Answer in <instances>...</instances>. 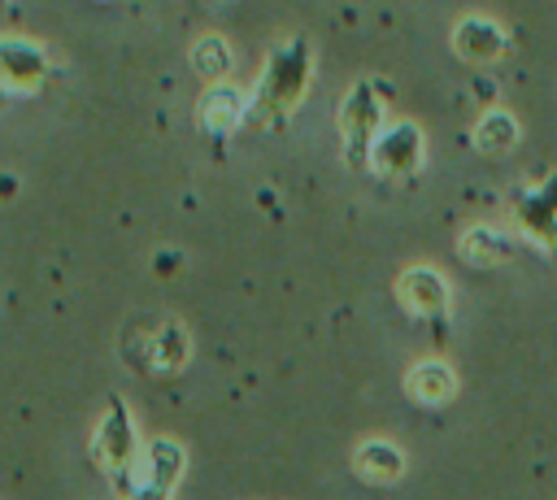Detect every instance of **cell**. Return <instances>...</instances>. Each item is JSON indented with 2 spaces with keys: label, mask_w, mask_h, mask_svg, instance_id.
<instances>
[{
  "label": "cell",
  "mask_w": 557,
  "mask_h": 500,
  "mask_svg": "<svg viewBox=\"0 0 557 500\" xmlns=\"http://www.w3.org/2000/svg\"><path fill=\"white\" fill-rule=\"evenodd\" d=\"M178 474H183V448L174 439H152L148 452H144V478H152V483L174 491Z\"/></svg>",
  "instance_id": "13"
},
{
  "label": "cell",
  "mask_w": 557,
  "mask_h": 500,
  "mask_svg": "<svg viewBox=\"0 0 557 500\" xmlns=\"http://www.w3.org/2000/svg\"><path fill=\"white\" fill-rule=\"evenodd\" d=\"M453 48H457V57H466V61H474V65H492V61L505 57L509 39H505V30H500L496 22L466 17V22L453 30Z\"/></svg>",
  "instance_id": "9"
},
{
  "label": "cell",
  "mask_w": 557,
  "mask_h": 500,
  "mask_svg": "<svg viewBox=\"0 0 557 500\" xmlns=\"http://www.w3.org/2000/svg\"><path fill=\"white\" fill-rule=\"evenodd\" d=\"M305 83H309V43L292 39V43L274 48V57L261 74V87H257V109L265 117H283L300 100Z\"/></svg>",
  "instance_id": "1"
},
{
  "label": "cell",
  "mask_w": 557,
  "mask_h": 500,
  "mask_svg": "<svg viewBox=\"0 0 557 500\" xmlns=\"http://www.w3.org/2000/svg\"><path fill=\"white\" fill-rule=\"evenodd\" d=\"M196 117H200V126L226 135V130H235L239 117H244V96H239L235 87H209L205 100H200V109H196Z\"/></svg>",
  "instance_id": "12"
},
{
  "label": "cell",
  "mask_w": 557,
  "mask_h": 500,
  "mask_svg": "<svg viewBox=\"0 0 557 500\" xmlns=\"http://www.w3.org/2000/svg\"><path fill=\"white\" fill-rule=\"evenodd\" d=\"M474 143L483 148V152H505V148H513L518 143V122L509 117V113H487L483 122H479V130H474Z\"/></svg>",
  "instance_id": "15"
},
{
  "label": "cell",
  "mask_w": 557,
  "mask_h": 500,
  "mask_svg": "<svg viewBox=\"0 0 557 500\" xmlns=\"http://www.w3.org/2000/svg\"><path fill=\"white\" fill-rule=\"evenodd\" d=\"M461 257H470V261H479V265H496V261L513 257V243H509L505 235H496V230L474 226V230H466V239H461Z\"/></svg>",
  "instance_id": "14"
},
{
  "label": "cell",
  "mask_w": 557,
  "mask_h": 500,
  "mask_svg": "<svg viewBox=\"0 0 557 500\" xmlns=\"http://www.w3.org/2000/svg\"><path fill=\"white\" fill-rule=\"evenodd\" d=\"M191 61H196V70H200L205 78H218V74H226V70H231V48H226V39H222V35H209V39H200V43H196Z\"/></svg>",
  "instance_id": "16"
},
{
  "label": "cell",
  "mask_w": 557,
  "mask_h": 500,
  "mask_svg": "<svg viewBox=\"0 0 557 500\" xmlns=\"http://www.w3.org/2000/svg\"><path fill=\"white\" fill-rule=\"evenodd\" d=\"M518 217H522V226L557 257V174L544 183V187H535V191H518Z\"/></svg>",
  "instance_id": "7"
},
{
  "label": "cell",
  "mask_w": 557,
  "mask_h": 500,
  "mask_svg": "<svg viewBox=\"0 0 557 500\" xmlns=\"http://www.w3.org/2000/svg\"><path fill=\"white\" fill-rule=\"evenodd\" d=\"M352 470L366 478V483H396L405 474V452L387 439H366L357 452H352Z\"/></svg>",
  "instance_id": "11"
},
{
  "label": "cell",
  "mask_w": 557,
  "mask_h": 500,
  "mask_svg": "<svg viewBox=\"0 0 557 500\" xmlns=\"http://www.w3.org/2000/svg\"><path fill=\"white\" fill-rule=\"evenodd\" d=\"M405 391H409L418 404L435 409V404L453 400V391H457V374H453L444 361H418V365L409 370V378H405Z\"/></svg>",
  "instance_id": "10"
},
{
  "label": "cell",
  "mask_w": 557,
  "mask_h": 500,
  "mask_svg": "<svg viewBox=\"0 0 557 500\" xmlns=\"http://www.w3.org/2000/svg\"><path fill=\"white\" fill-rule=\"evenodd\" d=\"M139 339H144L139 352H126L131 365H139V370H148V374H157V378L183 370V361H187V326H183V322L161 317L157 330H144Z\"/></svg>",
  "instance_id": "4"
},
{
  "label": "cell",
  "mask_w": 557,
  "mask_h": 500,
  "mask_svg": "<svg viewBox=\"0 0 557 500\" xmlns=\"http://www.w3.org/2000/svg\"><path fill=\"white\" fill-rule=\"evenodd\" d=\"M374 91V83H357L352 87V96L344 100V109H339V126H344V157L352 161V165H361L366 157H370V148H374V130H379V122H383V100L379 96H370Z\"/></svg>",
  "instance_id": "3"
},
{
  "label": "cell",
  "mask_w": 557,
  "mask_h": 500,
  "mask_svg": "<svg viewBox=\"0 0 557 500\" xmlns=\"http://www.w3.org/2000/svg\"><path fill=\"white\" fill-rule=\"evenodd\" d=\"M126 500H170V487H161L152 478H139L135 487H126Z\"/></svg>",
  "instance_id": "17"
},
{
  "label": "cell",
  "mask_w": 557,
  "mask_h": 500,
  "mask_svg": "<svg viewBox=\"0 0 557 500\" xmlns=\"http://www.w3.org/2000/svg\"><path fill=\"white\" fill-rule=\"evenodd\" d=\"M370 161H374L383 174H409V170H418V161H422V135H418L409 122H405V126H392V130H383V135L374 139Z\"/></svg>",
  "instance_id": "8"
},
{
  "label": "cell",
  "mask_w": 557,
  "mask_h": 500,
  "mask_svg": "<svg viewBox=\"0 0 557 500\" xmlns=\"http://www.w3.org/2000/svg\"><path fill=\"white\" fill-rule=\"evenodd\" d=\"M48 74V57L26 39H0V87L4 91H35Z\"/></svg>",
  "instance_id": "6"
},
{
  "label": "cell",
  "mask_w": 557,
  "mask_h": 500,
  "mask_svg": "<svg viewBox=\"0 0 557 500\" xmlns=\"http://www.w3.org/2000/svg\"><path fill=\"white\" fill-rule=\"evenodd\" d=\"M396 296L405 300V309H409L413 317H422V322H431L435 330H444V322H448V283H444L435 270H426V265L405 270V274L396 278Z\"/></svg>",
  "instance_id": "5"
},
{
  "label": "cell",
  "mask_w": 557,
  "mask_h": 500,
  "mask_svg": "<svg viewBox=\"0 0 557 500\" xmlns=\"http://www.w3.org/2000/svg\"><path fill=\"white\" fill-rule=\"evenodd\" d=\"M139 457V443H135V426H131V413L122 404V396H109V409L96 426V461L113 474V483L126 491L131 487V465Z\"/></svg>",
  "instance_id": "2"
}]
</instances>
